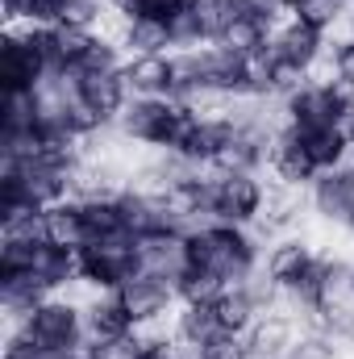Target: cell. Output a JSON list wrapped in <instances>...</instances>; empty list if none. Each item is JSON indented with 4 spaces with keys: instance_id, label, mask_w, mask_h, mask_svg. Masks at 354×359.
I'll return each instance as SVG.
<instances>
[{
    "instance_id": "obj_11",
    "label": "cell",
    "mask_w": 354,
    "mask_h": 359,
    "mask_svg": "<svg viewBox=\"0 0 354 359\" xmlns=\"http://www.w3.org/2000/svg\"><path fill=\"white\" fill-rule=\"evenodd\" d=\"M317 259V243L304 234V230H292V234H279L263 247V271L267 280H275L283 292L309 271V264Z\"/></svg>"
},
{
    "instance_id": "obj_24",
    "label": "cell",
    "mask_w": 354,
    "mask_h": 359,
    "mask_svg": "<svg viewBox=\"0 0 354 359\" xmlns=\"http://www.w3.org/2000/svg\"><path fill=\"white\" fill-rule=\"evenodd\" d=\"M213 309H217V322H221V330L225 334H246L255 322H259V301H255V292L246 288V284H229L217 301H213Z\"/></svg>"
},
{
    "instance_id": "obj_34",
    "label": "cell",
    "mask_w": 354,
    "mask_h": 359,
    "mask_svg": "<svg viewBox=\"0 0 354 359\" xmlns=\"http://www.w3.org/2000/svg\"><path fill=\"white\" fill-rule=\"evenodd\" d=\"M0 359H76V355H55V351L38 347L25 330H8L4 334V347H0Z\"/></svg>"
},
{
    "instance_id": "obj_15",
    "label": "cell",
    "mask_w": 354,
    "mask_h": 359,
    "mask_svg": "<svg viewBox=\"0 0 354 359\" xmlns=\"http://www.w3.org/2000/svg\"><path fill=\"white\" fill-rule=\"evenodd\" d=\"M84 292V322H88V339H134L138 326L121 301V292Z\"/></svg>"
},
{
    "instance_id": "obj_40",
    "label": "cell",
    "mask_w": 354,
    "mask_h": 359,
    "mask_svg": "<svg viewBox=\"0 0 354 359\" xmlns=\"http://www.w3.org/2000/svg\"><path fill=\"white\" fill-rule=\"evenodd\" d=\"M346 234H354V217H351V226H346Z\"/></svg>"
},
{
    "instance_id": "obj_41",
    "label": "cell",
    "mask_w": 354,
    "mask_h": 359,
    "mask_svg": "<svg viewBox=\"0 0 354 359\" xmlns=\"http://www.w3.org/2000/svg\"><path fill=\"white\" fill-rule=\"evenodd\" d=\"M351 297H354V271H351Z\"/></svg>"
},
{
    "instance_id": "obj_2",
    "label": "cell",
    "mask_w": 354,
    "mask_h": 359,
    "mask_svg": "<svg viewBox=\"0 0 354 359\" xmlns=\"http://www.w3.org/2000/svg\"><path fill=\"white\" fill-rule=\"evenodd\" d=\"M192 109L171 96H134L117 121L121 138L138 151H176L192 126Z\"/></svg>"
},
{
    "instance_id": "obj_26",
    "label": "cell",
    "mask_w": 354,
    "mask_h": 359,
    "mask_svg": "<svg viewBox=\"0 0 354 359\" xmlns=\"http://www.w3.org/2000/svg\"><path fill=\"white\" fill-rule=\"evenodd\" d=\"M38 88L34 92H4L0 104V134H38Z\"/></svg>"
},
{
    "instance_id": "obj_19",
    "label": "cell",
    "mask_w": 354,
    "mask_h": 359,
    "mask_svg": "<svg viewBox=\"0 0 354 359\" xmlns=\"http://www.w3.org/2000/svg\"><path fill=\"white\" fill-rule=\"evenodd\" d=\"M113 38L121 42L125 59L129 55H171L176 50L171 46V29L159 17H121L117 29H113Z\"/></svg>"
},
{
    "instance_id": "obj_36",
    "label": "cell",
    "mask_w": 354,
    "mask_h": 359,
    "mask_svg": "<svg viewBox=\"0 0 354 359\" xmlns=\"http://www.w3.org/2000/svg\"><path fill=\"white\" fill-rule=\"evenodd\" d=\"M330 84V96H334V109H338V121L351 126L354 121V84L351 80H338V76H325Z\"/></svg>"
},
{
    "instance_id": "obj_1",
    "label": "cell",
    "mask_w": 354,
    "mask_h": 359,
    "mask_svg": "<svg viewBox=\"0 0 354 359\" xmlns=\"http://www.w3.org/2000/svg\"><path fill=\"white\" fill-rule=\"evenodd\" d=\"M263 238L246 226L204 222L187 234V264L204 271H217L225 284H246L263 268Z\"/></svg>"
},
{
    "instance_id": "obj_20",
    "label": "cell",
    "mask_w": 354,
    "mask_h": 359,
    "mask_svg": "<svg viewBox=\"0 0 354 359\" xmlns=\"http://www.w3.org/2000/svg\"><path fill=\"white\" fill-rule=\"evenodd\" d=\"M34 276L46 284V292H76L80 288V251L42 243L34 255Z\"/></svg>"
},
{
    "instance_id": "obj_18",
    "label": "cell",
    "mask_w": 354,
    "mask_h": 359,
    "mask_svg": "<svg viewBox=\"0 0 354 359\" xmlns=\"http://www.w3.org/2000/svg\"><path fill=\"white\" fill-rule=\"evenodd\" d=\"M138 259H142V271L150 276H163L176 284V276L187 268V234H142L138 238Z\"/></svg>"
},
{
    "instance_id": "obj_28",
    "label": "cell",
    "mask_w": 354,
    "mask_h": 359,
    "mask_svg": "<svg viewBox=\"0 0 354 359\" xmlns=\"http://www.w3.org/2000/svg\"><path fill=\"white\" fill-rule=\"evenodd\" d=\"M351 4L354 0H304L292 17H300L304 25H313V29L338 38V29H346V13H351Z\"/></svg>"
},
{
    "instance_id": "obj_23",
    "label": "cell",
    "mask_w": 354,
    "mask_h": 359,
    "mask_svg": "<svg viewBox=\"0 0 354 359\" xmlns=\"http://www.w3.org/2000/svg\"><path fill=\"white\" fill-rule=\"evenodd\" d=\"M46 238H50L55 247H71V251L88 247V222H84V201L67 196V201L50 205V209H46Z\"/></svg>"
},
{
    "instance_id": "obj_42",
    "label": "cell",
    "mask_w": 354,
    "mask_h": 359,
    "mask_svg": "<svg viewBox=\"0 0 354 359\" xmlns=\"http://www.w3.org/2000/svg\"><path fill=\"white\" fill-rule=\"evenodd\" d=\"M229 4H242V0H229Z\"/></svg>"
},
{
    "instance_id": "obj_10",
    "label": "cell",
    "mask_w": 354,
    "mask_h": 359,
    "mask_svg": "<svg viewBox=\"0 0 354 359\" xmlns=\"http://www.w3.org/2000/svg\"><path fill=\"white\" fill-rule=\"evenodd\" d=\"M309 213L321 226L346 230L354 217V163L338 168V172H321L309 188Z\"/></svg>"
},
{
    "instance_id": "obj_7",
    "label": "cell",
    "mask_w": 354,
    "mask_h": 359,
    "mask_svg": "<svg viewBox=\"0 0 354 359\" xmlns=\"http://www.w3.org/2000/svg\"><path fill=\"white\" fill-rule=\"evenodd\" d=\"M134 326L138 330H159V326H171L179 309V297H176V284L163 280V276H150V271H138L125 288H117Z\"/></svg>"
},
{
    "instance_id": "obj_38",
    "label": "cell",
    "mask_w": 354,
    "mask_h": 359,
    "mask_svg": "<svg viewBox=\"0 0 354 359\" xmlns=\"http://www.w3.org/2000/svg\"><path fill=\"white\" fill-rule=\"evenodd\" d=\"M342 34H351L354 38V4H351V13H346V29H342Z\"/></svg>"
},
{
    "instance_id": "obj_5",
    "label": "cell",
    "mask_w": 354,
    "mask_h": 359,
    "mask_svg": "<svg viewBox=\"0 0 354 359\" xmlns=\"http://www.w3.org/2000/svg\"><path fill=\"white\" fill-rule=\"evenodd\" d=\"M271 196V180L255 172H213V222L255 230Z\"/></svg>"
},
{
    "instance_id": "obj_13",
    "label": "cell",
    "mask_w": 354,
    "mask_h": 359,
    "mask_svg": "<svg viewBox=\"0 0 354 359\" xmlns=\"http://www.w3.org/2000/svg\"><path fill=\"white\" fill-rule=\"evenodd\" d=\"M283 121L292 130H313V126H342L338 121V109H334V96L325 76H313L304 88H296L283 100Z\"/></svg>"
},
{
    "instance_id": "obj_17",
    "label": "cell",
    "mask_w": 354,
    "mask_h": 359,
    "mask_svg": "<svg viewBox=\"0 0 354 359\" xmlns=\"http://www.w3.org/2000/svg\"><path fill=\"white\" fill-rule=\"evenodd\" d=\"M296 334H300V322L283 309H271V313H259V322L242 339L250 347V359H283L288 347L296 343Z\"/></svg>"
},
{
    "instance_id": "obj_37",
    "label": "cell",
    "mask_w": 354,
    "mask_h": 359,
    "mask_svg": "<svg viewBox=\"0 0 354 359\" xmlns=\"http://www.w3.org/2000/svg\"><path fill=\"white\" fill-rule=\"evenodd\" d=\"M238 8H242V13H250V17H259V21H267L271 29H275V25H279L283 17H292V13H288V8H283L279 0H242Z\"/></svg>"
},
{
    "instance_id": "obj_33",
    "label": "cell",
    "mask_w": 354,
    "mask_h": 359,
    "mask_svg": "<svg viewBox=\"0 0 354 359\" xmlns=\"http://www.w3.org/2000/svg\"><path fill=\"white\" fill-rule=\"evenodd\" d=\"M321 76H338V80H351L354 84V38L351 34L330 38V55H325V72Z\"/></svg>"
},
{
    "instance_id": "obj_35",
    "label": "cell",
    "mask_w": 354,
    "mask_h": 359,
    "mask_svg": "<svg viewBox=\"0 0 354 359\" xmlns=\"http://www.w3.org/2000/svg\"><path fill=\"white\" fill-rule=\"evenodd\" d=\"M200 359H250V347L242 334H217L213 343L200 347Z\"/></svg>"
},
{
    "instance_id": "obj_6",
    "label": "cell",
    "mask_w": 354,
    "mask_h": 359,
    "mask_svg": "<svg viewBox=\"0 0 354 359\" xmlns=\"http://www.w3.org/2000/svg\"><path fill=\"white\" fill-rule=\"evenodd\" d=\"M50 80V63L29 29H4L0 42V84L4 92H34Z\"/></svg>"
},
{
    "instance_id": "obj_32",
    "label": "cell",
    "mask_w": 354,
    "mask_h": 359,
    "mask_svg": "<svg viewBox=\"0 0 354 359\" xmlns=\"http://www.w3.org/2000/svg\"><path fill=\"white\" fill-rule=\"evenodd\" d=\"M192 13H196V25H200L204 42H217L221 29L229 25V17L238 13V4H229V0H192Z\"/></svg>"
},
{
    "instance_id": "obj_14",
    "label": "cell",
    "mask_w": 354,
    "mask_h": 359,
    "mask_svg": "<svg viewBox=\"0 0 354 359\" xmlns=\"http://www.w3.org/2000/svg\"><path fill=\"white\" fill-rule=\"evenodd\" d=\"M304 213H309V192L304 188L271 184V196H267V209H263V217H259V226H255V234L263 243L279 238V234H292V230H300Z\"/></svg>"
},
{
    "instance_id": "obj_12",
    "label": "cell",
    "mask_w": 354,
    "mask_h": 359,
    "mask_svg": "<svg viewBox=\"0 0 354 359\" xmlns=\"http://www.w3.org/2000/svg\"><path fill=\"white\" fill-rule=\"evenodd\" d=\"M267 176L271 184H288V188H313V180L321 176L317 172V163L309 159V151L300 147V138H296V130L292 126H283L279 130V138L271 142V155H267Z\"/></svg>"
},
{
    "instance_id": "obj_27",
    "label": "cell",
    "mask_w": 354,
    "mask_h": 359,
    "mask_svg": "<svg viewBox=\"0 0 354 359\" xmlns=\"http://www.w3.org/2000/svg\"><path fill=\"white\" fill-rule=\"evenodd\" d=\"M229 284L217 276V271H204V268H187L176 276V297H179V305H213L221 292H225Z\"/></svg>"
},
{
    "instance_id": "obj_4",
    "label": "cell",
    "mask_w": 354,
    "mask_h": 359,
    "mask_svg": "<svg viewBox=\"0 0 354 359\" xmlns=\"http://www.w3.org/2000/svg\"><path fill=\"white\" fill-rule=\"evenodd\" d=\"M138 271H142V259H138L134 234H117V238H100V243L80 247V288H88V292H117Z\"/></svg>"
},
{
    "instance_id": "obj_3",
    "label": "cell",
    "mask_w": 354,
    "mask_h": 359,
    "mask_svg": "<svg viewBox=\"0 0 354 359\" xmlns=\"http://www.w3.org/2000/svg\"><path fill=\"white\" fill-rule=\"evenodd\" d=\"M38 347L55 351V355H80L88 343V322H84V292H55L46 297L21 326Z\"/></svg>"
},
{
    "instance_id": "obj_43",
    "label": "cell",
    "mask_w": 354,
    "mask_h": 359,
    "mask_svg": "<svg viewBox=\"0 0 354 359\" xmlns=\"http://www.w3.org/2000/svg\"><path fill=\"white\" fill-rule=\"evenodd\" d=\"M76 359H80V355H76Z\"/></svg>"
},
{
    "instance_id": "obj_44",
    "label": "cell",
    "mask_w": 354,
    "mask_h": 359,
    "mask_svg": "<svg viewBox=\"0 0 354 359\" xmlns=\"http://www.w3.org/2000/svg\"><path fill=\"white\" fill-rule=\"evenodd\" d=\"M283 359H288V355H283Z\"/></svg>"
},
{
    "instance_id": "obj_30",
    "label": "cell",
    "mask_w": 354,
    "mask_h": 359,
    "mask_svg": "<svg viewBox=\"0 0 354 359\" xmlns=\"http://www.w3.org/2000/svg\"><path fill=\"white\" fill-rule=\"evenodd\" d=\"M63 0H4V21L8 29H34V25H55Z\"/></svg>"
},
{
    "instance_id": "obj_31",
    "label": "cell",
    "mask_w": 354,
    "mask_h": 359,
    "mask_svg": "<svg viewBox=\"0 0 354 359\" xmlns=\"http://www.w3.org/2000/svg\"><path fill=\"white\" fill-rule=\"evenodd\" d=\"M288 359H342V343H338L330 330H313V326H300L296 343L288 347Z\"/></svg>"
},
{
    "instance_id": "obj_22",
    "label": "cell",
    "mask_w": 354,
    "mask_h": 359,
    "mask_svg": "<svg viewBox=\"0 0 354 359\" xmlns=\"http://www.w3.org/2000/svg\"><path fill=\"white\" fill-rule=\"evenodd\" d=\"M271 34H275V29H271L267 21H259V17H250V13L238 8V13L229 17V25L221 29L217 42H221L225 50H234L238 59H259V55H267V46H271Z\"/></svg>"
},
{
    "instance_id": "obj_21",
    "label": "cell",
    "mask_w": 354,
    "mask_h": 359,
    "mask_svg": "<svg viewBox=\"0 0 354 359\" xmlns=\"http://www.w3.org/2000/svg\"><path fill=\"white\" fill-rule=\"evenodd\" d=\"M296 138L309 151V159L317 163V172H338V168L351 163L346 126H313V130H296Z\"/></svg>"
},
{
    "instance_id": "obj_29",
    "label": "cell",
    "mask_w": 354,
    "mask_h": 359,
    "mask_svg": "<svg viewBox=\"0 0 354 359\" xmlns=\"http://www.w3.org/2000/svg\"><path fill=\"white\" fill-rule=\"evenodd\" d=\"M84 222H88V243L129 234V230H125V217H121L117 196H108V201H84Z\"/></svg>"
},
{
    "instance_id": "obj_8",
    "label": "cell",
    "mask_w": 354,
    "mask_h": 359,
    "mask_svg": "<svg viewBox=\"0 0 354 359\" xmlns=\"http://www.w3.org/2000/svg\"><path fill=\"white\" fill-rule=\"evenodd\" d=\"M71 88H76V100L88 109L100 126H117L125 104L134 100L121 67H113V72H80V76H71Z\"/></svg>"
},
{
    "instance_id": "obj_9",
    "label": "cell",
    "mask_w": 354,
    "mask_h": 359,
    "mask_svg": "<svg viewBox=\"0 0 354 359\" xmlns=\"http://www.w3.org/2000/svg\"><path fill=\"white\" fill-rule=\"evenodd\" d=\"M271 55L300 67V72H309V76H321L325 55H330V34L304 25L300 17H283L275 25V34H271Z\"/></svg>"
},
{
    "instance_id": "obj_25",
    "label": "cell",
    "mask_w": 354,
    "mask_h": 359,
    "mask_svg": "<svg viewBox=\"0 0 354 359\" xmlns=\"http://www.w3.org/2000/svg\"><path fill=\"white\" fill-rule=\"evenodd\" d=\"M171 334H176L183 347L200 351L204 343H213V339H217V334H225V330H221V322H217V309H213V305H179L176 318H171Z\"/></svg>"
},
{
    "instance_id": "obj_39",
    "label": "cell",
    "mask_w": 354,
    "mask_h": 359,
    "mask_svg": "<svg viewBox=\"0 0 354 359\" xmlns=\"http://www.w3.org/2000/svg\"><path fill=\"white\" fill-rule=\"evenodd\" d=\"M279 4H283V8H288V13H296V8H300V4H304V0H279Z\"/></svg>"
},
{
    "instance_id": "obj_16",
    "label": "cell",
    "mask_w": 354,
    "mask_h": 359,
    "mask_svg": "<svg viewBox=\"0 0 354 359\" xmlns=\"http://www.w3.org/2000/svg\"><path fill=\"white\" fill-rule=\"evenodd\" d=\"M121 72L134 96H176V50L171 55H129Z\"/></svg>"
}]
</instances>
